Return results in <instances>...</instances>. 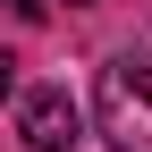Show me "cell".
<instances>
[{
	"instance_id": "2",
	"label": "cell",
	"mask_w": 152,
	"mask_h": 152,
	"mask_svg": "<svg viewBox=\"0 0 152 152\" xmlns=\"http://www.w3.org/2000/svg\"><path fill=\"white\" fill-rule=\"evenodd\" d=\"M17 135H26V152H76V102L59 85H26L17 93Z\"/></svg>"
},
{
	"instance_id": "1",
	"label": "cell",
	"mask_w": 152,
	"mask_h": 152,
	"mask_svg": "<svg viewBox=\"0 0 152 152\" xmlns=\"http://www.w3.org/2000/svg\"><path fill=\"white\" fill-rule=\"evenodd\" d=\"M93 118L110 152H152V51H118L93 85Z\"/></svg>"
}]
</instances>
